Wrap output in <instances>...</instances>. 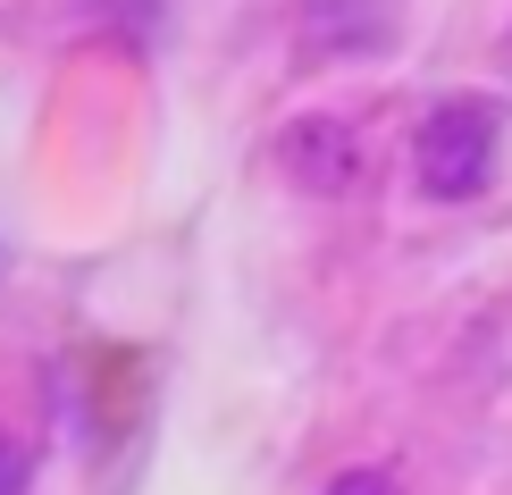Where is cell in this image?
Returning <instances> with one entry per match:
<instances>
[{
  "mask_svg": "<svg viewBox=\"0 0 512 495\" xmlns=\"http://www.w3.org/2000/svg\"><path fill=\"white\" fill-rule=\"evenodd\" d=\"M0 495H26V445L0 437Z\"/></svg>",
  "mask_w": 512,
  "mask_h": 495,
  "instance_id": "5b68a950",
  "label": "cell"
},
{
  "mask_svg": "<svg viewBox=\"0 0 512 495\" xmlns=\"http://www.w3.org/2000/svg\"><path fill=\"white\" fill-rule=\"evenodd\" d=\"M370 42H387V9H378V0H303V51L353 59V51H370Z\"/></svg>",
  "mask_w": 512,
  "mask_h": 495,
  "instance_id": "3957f363",
  "label": "cell"
},
{
  "mask_svg": "<svg viewBox=\"0 0 512 495\" xmlns=\"http://www.w3.org/2000/svg\"><path fill=\"white\" fill-rule=\"evenodd\" d=\"M328 495H403L387 470H345V479H328Z\"/></svg>",
  "mask_w": 512,
  "mask_h": 495,
  "instance_id": "277c9868",
  "label": "cell"
},
{
  "mask_svg": "<svg viewBox=\"0 0 512 495\" xmlns=\"http://www.w3.org/2000/svg\"><path fill=\"white\" fill-rule=\"evenodd\" d=\"M496 143H504V110L496 101H437L412 126V177L429 202H471L496 177Z\"/></svg>",
  "mask_w": 512,
  "mask_h": 495,
  "instance_id": "6da1fadb",
  "label": "cell"
},
{
  "mask_svg": "<svg viewBox=\"0 0 512 495\" xmlns=\"http://www.w3.org/2000/svg\"><path fill=\"white\" fill-rule=\"evenodd\" d=\"M277 168H286L303 193H353L361 143H353L345 118H294L286 135H277Z\"/></svg>",
  "mask_w": 512,
  "mask_h": 495,
  "instance_id": "7a4b0ae2",
  "label": "cell"
}]
</instances>
